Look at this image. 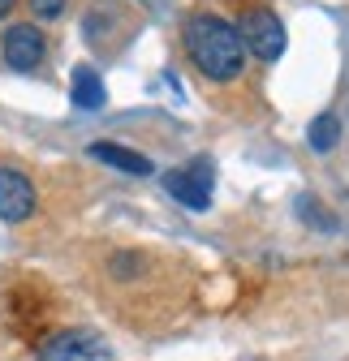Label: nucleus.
<instances>
[{
  "label": "nucleus",
  "instance_id": "f257e3e1",
  "mask_svg": "<svg viewBox=\"0 0 349 361\" xmlns=\"http://www.w3.org/2000/svg\"><path fill=\"white\" fill-rule=\"evenodd\" d=\"M186 52L194 69L211 82H237L246 69V43L237 26L215 13H194L186 22Z\"/></svg>",
  "mask_w": 349,
  "mask_h": 361
},
{
  "label": "nucleus",
  "instance_id": "f03ea898",
  "mask_svg": "<svg viewBox=\"0 0 349 361\" xmlns=\"http://www.w3.org/2000/svg\"><path fill=\"white\" fill-rule=\"evenodd\" d=\"M237 35H242V43H246V52L254 56V61H280L285 56V26H280V18L272 13V9H246L242 18H237Z\"/></svg>",
  "mask_w": 349,
  "mask_h": 361
},
{
  "label": "nucleus",
  "instance_id": "7ed1b4c3",
  "mask_svg": "<svg viewBox=\"0 0 349 361\" xmlns=\"http://www.w3.org/2000/svg\"><path fill=\"white\" fill-rule=\"evenodd\" d=\"M35 361H117V353L95 331H57L39 344Z\"/></svg>",
  "mask_w": 349,
  "mask_h": 361
},
{
  "label": "nucleus",
  "instance_id": "20e7f679",
  "mask_svg": "<svg viewBox=\"0 0 349 361\" xmlns=\"http://www.w3.org/2000/svg\"><path fill=\"white\" fill-rule=\"evenodd\" d=\"M211 164L207 159H190L186 168H172V172H164V190L177 198L182 207H190V211H207L211 207Z\"/></svg>",
  "mask_w": 349,
  "mask_h": 361
},
{
  "label": "nucleus",
  "instance_id": "39448f33",
  "mask_svg": "<svg viewBox=\"0 0 349 361\" xmlns=\"http://www.w3.org/2000/svg\"><path fill=\"white\" fill-rule=\"evenodd\" d=\"M0 56H5V65H9V69L30 73V69H39V65H43V56H48V39H43V30H39V26L18 22V26H9L5 35H0Z\"/></svg>",
  "mask_w": 349,
  "mask_h": 361
},
{
  "label": "nucleus",
  "instance_id": "423d86ee",
  "mask_svg": "<svg viewBox=\"0 0 349 361\" xmlns=\"http://www.w3.org/2000/svg\"><path fill=\"white\" fill-rule=\"evenodd\" d=\"M35 207H39V194L30 185V176L18 168H0V219L22 224L35 215Z\"/></svg>",
  "mask_w": 349,
  "mask_h": 361
},
{
  "label": "nucleus",
  "instance_id": "0eeeda50",
  "mask_svg": "<svg viewBox=\"0 0 349 361\" xmlns=\"http://www.w3.org/2000/svg\"><path fill=\"white\" fill-rule=\"evenodd\" d=\"M91 159L112 164L117 172H129V176H151V172H155V164H151L147 155L129 151V147H117V142H95V147H91Z\"/></svg>",
  "mask_w": 349,
  "mask_h": 361
},
{
  "label": "nucleus",
  "instance_id": "6e6552de",
  "mask_svg": "<svg viewBox=\"0 0 349 361\" xmlns=\"http://www.w3.org/2000/svg\"><path fill=\"white\" fill-rule=\"evenodd\" d=\"M73 104L82 112H100L108 104V90H104V78L91 69V65H78L73 69Z\"/></svg>",
  "mask_w": 349,
  "mask_h": 361
},
{
  "label": "nucleus",
  "instance_id": "1a4fd4ad",
  "mask_svg": "<svg viewBox=\"0 0 349 361\" xmlns=\"http://www.w3.org/2000/svg\"><path fill=\"white\" fill-rule=\"evenodd\" d=\"M336 133H341V121H336L332 112H324V116H315V121H311V129H307V142H311V151L328 155V151L336 147Z\"/></svg>",
  "mask_w": 349,
  "mask_h": 361
},
{
  "label": "nucleus",
  "instance_id": "9d476101",
  "mask_svg": "<svg viewBox=\"0 0 349 361\" xmlns=\"http://www.w3.org/2000/svg\"><path fill=\"white\" fill-rule=\"evenodd\" d=\"M26 5H30V13H35V18L52 22V18H61V13L69 9V0H26Z\"/></svg>",
  "mask_w": 349,
  "mask_h": 361
},
{
  "label": "nucleus",
  "instance_id": "9b49d317",
  "mask_svg": "<svg viewBox=\"0 0 349 361\" xmlns=\"http://www.w3.org/2000/svg\"><path fill=\"white\" fill-rule=\"evenodd\" d=\"M18 5V0H0V18H9V9Z\"/></svg>",
  "mask_w": 349,
  "mask_h": 361
}]
</instances>
